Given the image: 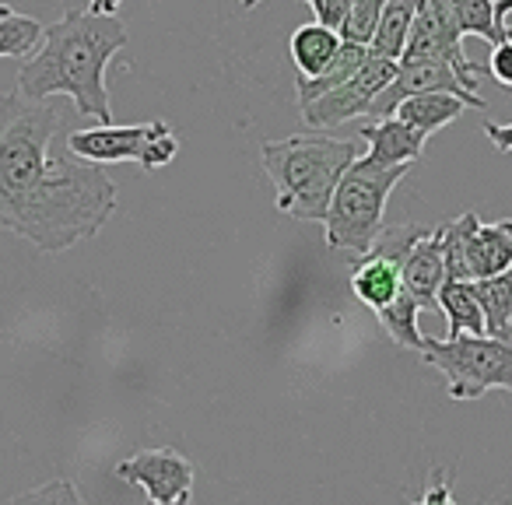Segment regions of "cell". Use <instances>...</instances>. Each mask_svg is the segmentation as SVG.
I'll return each instance as SVG.
<instances>
[{"label":"cell","mask_w":512,"mask_h":505,"mask_svg":"<svg viewBox=\"0 0 512 505\" xmlns=\"http://www.w3.org/2000/svg\"><path fill=\"white\" fill-rule=\"evenodd\" d=\"M306 4L313 8L316 25H323V29H330V32H337V36H341L344 22H348L351 0H306Z\"/></svg>","instance_id":"obj_26"},{"label":"cell","mask_w":512,"mask_h":505,"mask_svg":"<svg viewBox=\"0 0 512 505\" xmlns=\"http://www.w3.org/2000/svg\"><path fill=\"white\" fill-rule=\"evenodd\" d=\"M484 74H491L505 92H512V32L502 39V43H495L488 64H484Z\"/></svg>","instance_id":"obj_27"},{"label":"cell","mask_w":512,"mask_h":505,"mask_svg":"<svg viewBox=\"0 0 512 505\" xmlns=\"http://www.w3.org/2000/svg\"><path fill=\"white\" fill-rule=\"evenodd\" d=\"M425 365L446 376L453 400H477L488 390L512 393V337L460 334L453 341H425Z\"/></svg>","instance_id":"obj_5"},{"label":"cell","mask_w":512,"mask_h":505,"mask_svg":"<svg viewBox=\"0 0 512 505\" xmlns=\"http://www.w3.org/2000/svg\"><path fill=\"white\" fill-rule=\"evenodd\" d=\"M369 60V50L358 43H344L341 39V50H337L334 64L327 67V71L320 74V78H299L295 81V95H299V106H306V102L320 99L323 92H330V88L344 85V81H351L358 71H362V64Z\"/></svg>","instance_id":"obj_20"},{"label":"cell","mask_w":512,"mask_h":505,"mask_svg":"<svg viewBox=\"0 0 512 505\" xmlns=\"http://www.w3.org/2000/svg\"><path fill=\"white\" fill-rule=\"evenodd\" d=\"M411 505H456L446 470H435L432 481H428V488H425V495H421L418 502H411Z\"/></svg>","instance_id":"obj_28"},{"label":"cell","mask_w":512,"mask_h":505,"mask_svg":"<svg viewBox=\"0 0 512 505\" xmlns=\"http://www.w3.org/2000/svg\"><path fill=\"white\" fill-rule=\"evenodd\" d=\"M414 15H418V4H414V0H386V8H383V15H379L376 32H372V43H369L372 57H383L397 64V60L404 57Z\"/></svg>","instance_id":"obj_18"},{"label":"cell","mask_w":512,"mask_h":505,"mask_svg":"<svg viewBox=\"0 0 512 505\" xmlns=\"http://www.w3.org/2000/svg\"><path fill=\"white\" fill-rule=\"evenodd\" d=\"M418 313H421L418 302H414L411 295L400 288V295L386 309H379L376 320L383 323V330L393 337V344H400V348H411V351H425L428 337H421V330H418Z\"/></svg>","instance_id":"obj_23"},{"label":"cell","mask_w":512,"mask_h":505,"mask_svg":"<svg viewBox=\"0 0 512 505\" xmlns=\"http://www.w3.org/2000/svg\"><path fill=\"white\" fill-rule=\"evenodd\" d=\"M411 172V165H393V169H372L365 162H355L337 183L330 197L323 232L327 246L334 253H351V257H369L376 239L383 235V218L390 193L397 190L400 179Z\"/></svg>","instance_id":"obj_4"},{"label":"cell","mask_w":512,"mask_h":505,"mask_svg":"<svg viewBox=\"0 0 512 505\" xmlns=\"http://www.w3.org/2000/svg\"><path fill=\"white\" fill-rule=\"evenodd\" d=\"M88 11H92V15H109V18H113L116 11H120V0H92V4H88Z\"/></svg>","instance_id":"obj_30"},{"label":"cell","mask_w":512,"mask_h":505,"mask_svg":"<svg viewBox=\"0 0 512 505\" xmlns=\"http://www.w3.org/2000/svg\"><path fill=\"white\" fill-rule=\"evenodd\" d=\"M439 309L446 313V323H449L446 341H453V337H460V334H474V337L484 334V313H481V306H477L467 281H446V285L439 288Z\"/></svg>","instance_id":"obj_19"},{"label":"cell","mask_w":512,"mask_h":505,"mask_svg":"<svg viewBox=\"0 0 512 505\" xmlns=\"http://www.w3.org/2000/svg\"><path fill=\"white\" fill-rule=\"evenodd\" d=\"M337 50H341V36L323 25H299L288 39V53L299 71V78H320L330 64H334Z\"/></svg>","instance_id":"obj_16"},{"label":"cell","mask_w":512,"mask_h":505,"mask_svg":"<svg viewBox=\"0 0 512 505\" xmlns=\"http://www.w3.org/2000/svg\"><path fill=\"white\" fill-rule=\"evenodd\" d=\"M446 281H484L512 267V218L481 225L474 211L442 221Z\"/></svg>","instance_id":"obj_7"},{"label":"cell","mask_w":512,"mask_h":505,"mask_svg":"<svg viewBox=\"0 0 512 505\" xmlns=\"http://www.w3.org/2000/svg\"><path fill=\"white\" fill-rule=\"evenodd\" d=\"M116 477L148 495V502H179L190 498L197 470L179 449H144V453L130 456V460L116 463Z\"/></svg>","instance_id":"obj_11"},{"label":"cell","mask_w":512,"mask_h":505,"mask_svg":"<svg viewBox=\"0 0 512 505\" xmlns=\"http://www.w3.org/2000/svg\"><path fill=\"white\" fill-rule=\"evenodd\" d=\"M256 4H260V0H242V8H246V11H253Z\"/></svg>","instance_id":"obj_33"},{"label":"cell","mask_w":512,"mask_h":505,"mask_svg":"<svg viewBox=\"0 0 512 505\" xmlns=\"http://www.w3.org/2000/svg\"><path fill=\"white\" fill-rule=\"evenodd\" d=\"M446 11L453 18V29L463 36H481L491 46L502 43L512 29H498L495 22V0H446Z\"/></svg>","instance_id":"obj_21"},{"label":"cell","mask_w":512,"mask_h":505,"mask_svg":"<svg viewBox=\"0 0 512 505\" xmlns=\"http://www.w3.org/2000/svg\"><path fill=\"white\" fill-rule=\"evenodd\" d=\"M477 306L484 313V334L512 337V267L484 281H467Z\"/></svg>","instance_id":"obj_17"},{"label":"cell","mask_w":512,"mask_h":505,"mask_svg":"<svg viewBox=\"0 0 512 505\" xmlns=\"http://www.w3.org/2000/svg\"><path fill=\"white\" fill-rule=\"evenodd\" d=\"M260 162L278 190L281 214L323 221L341 176L358 162V144L323 134H295L260 144Z\"/></svg>","instance_id":"obj_3"},{"label":"cell","mask_w":512,"mask_h":505,"mask_svg":"<svg viewBox=\"0 0 512 505\" xmlns=\"http://www.w3.org/2000/svg\"><path fill=\"white\" fill-rule=\"evenodd\" d=\"M393 74H397V64H393V60L372 57L369 53V60H365L362 71H358L355 78L330 88V92H323L320 99L299 106L302 120H306V127H313V130H334V127H341V123H348L351 116L369 113V106L376 102V95L390 85Z\"/></svg>","instance_id":"obj_8"},{"label":"cell","mask_w":512,"mask_h":505,"mask_svg":"<svg viewBox=\"0 0 512 505\" xmlns=\"http://www.w3.org/2000/svg\"><path fill=\"white\" fill-rule=\"evenodd\" d=\"M43 29L46 25H39L36 18L0 4V57H32L43 43Z\"/></svg>","instance_id":"obj_22"},{"label":"cell","mask_w":512,"mask_h":505,"mask_svg":"<svg viewBox=\"0 0 512 505\" xmlns=\"http://www.w3.org/2000/svg\"><path fill=\"white\" fill-rule=\"evenodd\" d=\"M127 46V29L120 18L92 15V11H64L43 29V43L25 57L18 71V95L29 102H46L67 95L99 127L113 123V102L106 88V67Z\"/></svg>","instance_id":"obj_2"},{"label":"cell","mask_w":512,"mask_h":505,"mask_svg":"<svg viewBox=\"0 0 512 505\" xmlns=\"http://www.w3.org/2000/svg\"><path fill=\"white\" fill-rule=\"evenodd\" d=\"M64 148L74 158L92 165L137 162L144 172H155L179 155V137L165 120L137 123V127H116V123H109V127L74 130L64 141Z\"/></svg>","instance_id":"obj_6"},{"label":"cell","mask_w":512,"mask_h":505,"mask_svg":"<svg viewBox=\"0 0 512 505\" xmlns=\"http://www.w3.org/2000/svg\"><path fill=\"white\" fill-rule=\"evenodd\" d=\"M362 141H369V151H365L358 162L372 165V169H393V165H414L421 155H425V137L414 134L407 123H400L397 116H386V120H376L369 127L358 130Z\"/></svg>","instance_id":"obj_13"},{"label":"cell","mask_w":512,"mask_h":505,"mask_svg":"<svg viewBox=\"0 0 512 505\" xmlns=\"http://www.w3.org/2000/svg\"><path fill=\"white\" fill-rule=\"evenodd\" d=\"M484 137L498 151H512V123H484Z\"/></svg>","instance_id":"obj_29"},{"label":"cell","mask_w":512,"mask_h":505,"mask_svg":"<svg viewBox=\"0 0 512 505\" xmlns=\"http://www.w3.org/2000/svg\"><path fill=\"white\" fill-rule=\"evenodd\" d=\"M386 0H351V11H348V22L341 29L344 43H358L369 50L372 43V32H376V22L383 15Z\"/></svg>","instance_id":"obj_24"},{"label":"cell","mask_w":512,"mask_h":505,"mask_svg":"<svg viewBox=\"0 0 512 505\" xmlns=\"http://www.w3.org/2000/svg\"><path fill=\"white\" fill-rule=\"evenodd\" d=\"M428 92H442V95H456L463 99L470 109H488V102L477 95V85L453 71L442 60H414V64H397L393 81L376 95V102L369 106L372 120H386V116L397 113V106L411 95H428Z\"/></svg>","instance_id":"obj_9"},{"label":"cell","mask_w":512,"mask_h":505,"mask_svg":"<svg viewBox=\"0 0 512 505\" xmlns=\"http://www.w3.org/2000/svg\"><path fill=\"white\" fill-rule=\"evenodd\" d=\"M467 102L456 99V95H442V92H428V95H411L397 106V120L407 123L414 134H421L428 141L432 134H439L442 127H449L453 120H460L467 113Z\"/></svg>","instance_id":"obj_15"},{"label":"cell","mask_w":512,"mask_h":505,"mask_svg":"<svg viewBox=\"0 0 512 505\" xmlns=\"http://www.w3.org/2000/svg\"><path fill=\"white\" fill-rule=\"evenodd\" d=\"M400 288H404L400 285V260L386 257V253H369V257H362V264L351 274V292H355V299L362 302L365 309H372V313L390 306L400 295Z\"/></svg>","instance_id":"obj_14"},{"label":"cell","mask_w":512,"mask_h":505,"mask_svg":"<svg viewBox=\"0 0 512 505\" xmlns=\"http://www.w3.org/2000/svg\"><path fill=\"white\" fill-rule=\"evenodd\" d=\"M148 505H190V498H179V502H148Z\"/></svg>","instance_id":"obj_32"},{"label":"cell","mask_w":512,"mask_h":505,"mask_svg":"<svg viewBox=\"0 0 512 505\" xmlns=\"http://www.w3.org/2000/svg\"><path fill=\"white\" fill-rule=\"evenodd\" d=\"M512 15V0H495V22L498 29H505V18Z\"/></svg>","instance_id":"obj_31"},{"label":"cell","mask_w":512,"mask_h":505,"mask_svg":"<svg viewBox=\"0 0 512 505\" xmlns=\"http://www.w3.org/2000/svg\"><path fill=\"white\" fill-rule=\"evenodd\" d=\"M400 285L418 302V309H439V288L446 285V253L442 228H421L400 260Z\"/></svg>","instance_id":"obj_12"},{"label":"cell","mask_w":512,"mask_h":505,"mask_svg":"<svg viewBox=\"0 0 512 505\" xmlns=\"http://www.w3.org/2000/svg\"><path fill=\"white\" fill-rule=\"evenodd\" d=\"M60 127L50 102L0 95V228L53 257L95 239L116 211L106 169L53 148Z\"/></svg>","instance_id":"obj_1"},{"label":"cell","mask_w":512,"mask_h":505,"mask_svg":"<svg viewBox=\"0 0 512 505\" xmlns=\"http://www.w3.org/2000/svg\"><path fill=\"white\" fill-rule=\"evenodd\" d=\"M414 60H442V64L453 67L460 78L474 81L484 67L470 64L467 53H463V39L453 29V18L446 11V0H428L418 4V15H414L411 36H407L404 57L397 64H414Z\"/></svg>","instance_id":"obj_10"},{"label":"cell","mask_w":512,"mask_h":505,"mask_svg":"<svg viewBox=\"0 0 512 505\" xmlns=\"http://www.w3.org/2000/svg\"><path fill=\"white\" fill-rule=\"evenodd\" d=\"M8 505H85V498H81V491L67 477H57V481L39 484V488L8 498Z\"/></svg>","instance_id":"obj_25"},{"label":"cell","mask_w":512,"mask_h":505,"mask_svg":"<svg viewBox=\"0 0 512 505\" xmlns=\"http://www.w3.org/2000/svg\"><path fill=\"white\" fill-rule=\"evenodd\" d=\"M414 4H428V0H414Z\"/></svg>","instance_id":"obj_34"}]
</instances>
